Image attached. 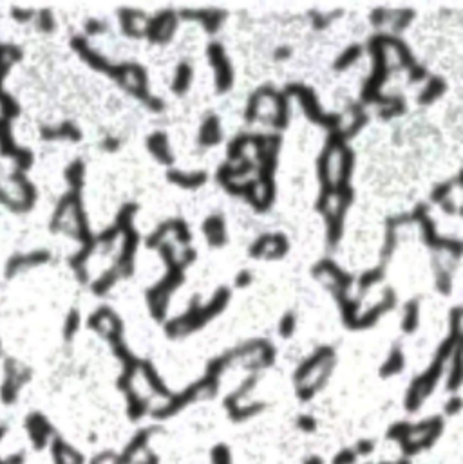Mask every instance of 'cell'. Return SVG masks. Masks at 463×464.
Here are the masks:
<instances>
[{
  "mask_svg": "<svg viewBox=\"0 0 463 464\" xmlns=\"http://www.w3.org/2000/svg\"><path fill=\"white\" fill-rule=\"evenodd\" d=\"M176 26H178V15L172 9H165L157 17L149 18V26L145 31V36L152 44H166V42H171Z\"/></svg>",
  "mask_w": 463,
  "mask_h": 464,
  "instance_id": "obj_13",
  "label": "cell"
},
{
  "mask_svg": "<svg viewBox=\"0 0 463 464\" xmlns=\"http://www.w3.org/2000/svg\"><path fill=\"white\" fill-rule=\"evenodd\" d=\"M313 275L324 286H328L333 293H348V289L353 284L351 275L346 273L344 269L336 266V262L328 261V259L320 261L319 264L315 266Z\"/></svg>",
  "mask_w": 463,
  "mask_h": 464,
  "instance_id": "obj_9",
  "label": "cell"
},
{
  "mask_svg": "<svg viewBox=\"0 0 463 464\" xmlns=\"http://www.w3.org/2000/svg\"><path fill=\"white\" fill-rule=\"evenodd\" d=\"M367 116L360 105H353L346 114H341V123L336 126V132L341 134L342 139H350L366 125Z\"/></svg>",
  "mask_w": 463,
  "mask_h": 464,
  "instance_id": "obj_18",
  "label": "cell"
},
{
  "mask_svg": "<svg viewBox=\"0 0 463 464\" xmlns=\"http://www.w3.org/2000/svg\"><path fill=\"white\" fill-rule=\"evenodd\" d=\"M166 175H169V181L178 184L180 188H185V190H197L206 182V172L185 174V172H178V170H171Z\"/></svg>",
  "mask_w": 463,
  "mask_h": 464,
  "instance_id": "obj_24",
  "label": "cell"
},
{
  "mask_svg": "<svg viewBox=\"0 0 463 464\" xmlns=\"http://www.w3.org/2000/svg\"><path fill=\"white\" fill-rule=\"evenodd\" d=\"M89 327H91L92 331H97L100 336L109 340L111 343H116L122 340V320H120L118 314L109 307L98 309V311L89 318Z\"/></svg>",
  "mask_w": 463,
  "mask_h": 464,
  "instance_id": "obj_12",
  "label": "cell"
},
{
  "mask_svg": "<svg viewBox=\"0 0 463 464\" xmlns=\"http://www.w3.org/2000/svg\"><path fill=\"white\" fill-rule=\"evenodd\" d=\"M446 82L441 78H431L427 85L424 87V91L418 94V101L424 105L433 103V101H436L438 98L446 92Z\"/></svg>",
  "mask_w": 463,
  "mask_h": 464,
  "instance_id": "obj_28",
  "label": "cell"
},
{
  "mask_svg": "<svg viewBox=\"0 0 463 464\" xmlns=\"http://www.w3.org/2000/svg\"><path fill=\"white\" fill-rule=\"evenodd\" d=\"M120 278H122V273L118 271V268H116V266L109 268L100 278H97V280L92 282V291H94V295H105L114 284L118 282Z\"/></svg>",
  "mask_w": 463,
  "mask_h": 464,
  "instance_id": "obj_31",
  "label": "cell"
},
{
  "mask_svg": "<svg viewBox=\"0 0 463 464\" xmlns=\"http://www.w3.org/2000/svg\"><path fill=\"white\" fill-rule=\"evenodd\" d=\"M411 217L415 219V221H418L420 226H422V233H424V240L427 246H431L433 249H436V252L453 253L455 259H458L460 253H462V242L455 239H446V237L438 235L436 228H434V222L429 219L427 206H425V204H418Z\"/></svg>",
  "mask_w": 463,
  "mask_h": 464,
  "instance_id": "obj_8",
  "label": "cell"
},
{
  "mask_svg": "<svg viewBox=\"0 0 463 464\" xmlns=\"http://www.w3.org/2000/svg\"><path fill=\"white\" fill-rule=\"evenodd\" d=\"M288 239L283 233H266L259 237L252 247L250 255L254 259H266V261H279L288 253Z\"/></svg>",
  "mask_w": 463,
  "mask_h": 464,
  "instance_id": "obj_11",
  "label": "cell"
},
{
  "mask_svg": "<svg viewBox=\"0 0 463 464\" xmlns=\"http://www.w3.org/2000/svg\"><path fill=\"white\" fill-rule=\"evenodd\" d=\"M333 363H335V352L329 347L319 349L311 358H308V360L299 367L297 374H295L299 398H313L315 392L320 391V386L328 382Z\"/></svg>",
  "mask_w": 463,
  "mask_h": 464,
  "instance_id": "obj_4",
  "label": "cell"
},
{
  "mask_svg": "<svg viewBox=\"0 0 463 464\" xmlns=\"http://www.w3.org/2000/svg\"><path fill=\"white\" fill-rule=\"evenodd\" d=\"M394 304H397V296H394V291L393 289H385L384 295H382L380 304L373 305L371 309H367L362 317H357V320H355V324L351 326V329H367V327L375 326L376 321H378V318H380L384 312H387L389 309H393Z\"/></svg>",
  "mask_w": 463,
  "mask_h": 464,
  "instance_id": "obj_17",
  "label": "cell"
},
{
  "mask_svg": "<svg viewBox=\"0 0 463 464\" xmlns=\"http://www.w3.org/2000/svg\"><path fill=\"white\" fill-rule=\"evenodd\" d=\"M306 464H322V463H320V459H311L310 463H306Z\"/></svg>",
  "mask_w": 463,
  "mask_h": 464,
  "instance_id": "obj_49",
  "label": "cell"
},
{
  "mask_svg": "<svg viewBox=\"0 0 463 464\" xmlns=\"http://www.w3.org/2000/svg\"><path fill=\"white\" fill-rule=\"evenodd\" d=\"M169 224H171V233H174V239L178 240L181 246H188L192 235H190V230H188V226L185 224V221H181V219H172V221H169Z\"/></svg>",
  "mask_w": 463,
  "mask_h": 464,
  "instance_id": "obj_36",
  "label": "cell"
},
{
  "mask_svg": "<svg viewBox=\"0 0 463 464\" xmlns=\"http://www.w3.org/2000/svg\"><path fill=\"white\" fill-rule=\"evenodd\" d=\"M288 117H290V109H288V98L280 92H277L276 96V105H273V114L270 117V123L276 129L283 131L288 126Z\"/></svg>",
  "mask_w": 463,
  "mask_h": 464,
  "instance_id": "obj_26",
  "label": "cell"
},
{
  "mask_svg": "<svg viewBox=\"0 0 463 464\" xmlns=\"http://www.w3.org/2000/svg\"><path fill=\"white\" fill-rule=\"evenodd\" d=\"M420 321V302L418 300H409L404 307V320H402V329L404 333L411 334L415 333Z\"/></svg>",
  "mask_w": 463,
  "mask_h": 464,
  "instance_id": "obj_29",
  "label": "cell"
},
{
  "mask_svg": "<svg viewBox=\"0 0 463 464\" xmlns=\"http://www.w3.org/2000/svg\"><path fill=\"white\" fill-rule=\"evenodd\" d=\"M120 22H122V29L125 31V35L140 38V36H145V31L149 26V18L138 9L125 8L120 9Z\"/></svg>",
  "mask_w": 463,
  "mask_h": 464,
  "instance_id": "obj_19",
  "label": "cell"
},
{
  "mask_svg": "<svg viewBox=\"0 0 463 464\" xmlns=\"http://www.w3.org/2000/svg\"><path fill=\"white\" fill-rule=\"evenodd\" d=\"M415 17L413 9H376L371 22L378 29H385L384 35H397L406 29Z\"/></svg>",
  "mask_w": 463,
  "mask_h": 464,
  "instance_id": "obj_10",
  "label": "cell"
},
{
  "mask_svg": "<svg viewBox=\"0 0 463 464\" xmlns=\"http://www.w3.org/2000/svg\"><path fill=\"white\" fill-rule=\"evenodd\" d=\"M203 231L212 247H221L227 244V226H225V219L221 215H210L203 224Z\"/></svg>",
  "mask_w": 463,
  "mask_h": 464,
  "instance_id": "obj_21",
  "label": "cell"
},
{
  "mask_svg": "<svg viewBox=\"0 0 463 464\" xmlns=\"http://www.w3.org/2000/svg\"><path fill=\"white\" fill-rule=\"evenodd\" d=\"M460 184V179H450V181H446V182H440L436 188L433 190V194H431V201L433 203H446V201L450 199V194L455 191V188Z\"/></svg>",
  "mask_w": 463,
  "mask_h": 464,
  "instance_id": "obj_35",
  "label": "cell"
},
{
  "mask_svg": "<svg viewBox=\"0 0 463 464\" xmlns=\"http://www.w3.org/2000/svg\"><path fill=\"white\" fill-rule=\"evenodd\" d=\"M357 459V454L353 450H342L339 456L335 457L333 464H353Z\"/></svg>",
  "mask_w": 463,
  "mask_h": 464,
  "instance_id": "obj_42",
  "label": "cell"
},
{
  "mask_svg": "<svg viewBox=\"0 0 463 464\" xmlns=\"http://www.w3.org/2000/svg\"><path fill=\"white\" fill-rule=\"evenodd\" d=\"M192 66L187 64V61H181L178 69H176L174 80H172V91L176 94H185V92L190 89V83H192Z\"/></svg>",
  "mask_w": 463,
  "mask_h": 464,
  "instance_id": "obj_27",
  "label": "cell"
},
{
  "mask_svg": "<svg viewBox=\"0 0 463 464\" xmlns=\"http://www.w3.org/2000/svg\"><path fill=\"white\" fill-rule=\"evenodd\" d=\"M353 203V190L351 187L335 188V190H322L317 203V210L328 221V240L332 246L339 244L344 231V217L346 212Z\"/></svg>",
  "mask_w": 463,
  "mask_h": 464,
  "instance_id": "obj_5",
  "label": "cell"
},
{
  "mask_svg": "<svg viewBox=\"0 0 463 464\" xmlns=\"http://www.w3.org/2000/svg\"><path fill=\"white\" fill-rule=\"evenodd\" d=\"M147 147H149L150 154H152L162 165H172V163H174L176 157L171 150V145H169V138H166L163 132H154L149 138V141H147Z\"/></svg>",
  "mask_w": 463,
  "mask_h": 464,
  "instance_id": "obj_22",
  "label": "cell"
},
{
  "mask_svg": "<svg viewBox=\"0 0 463 464\" xmlns=\"http://www.w3.org/2000/svg\"><path fill=\"white\" fill-rule=\"evenodd\" d=\"M404 365H406V358H404L402 351H400V349H393L387 360H385V363L382 365L380 376L382 377L397 376L398 372H402Z\"/></svg>",
  "mask_w": 463,
  "mask_h": 464,
  "instance_id": "obj_32",
  "label": "cell"
},
{
  "mask_svg": "<svg viewBox=\"0 0 463 464\" xmlns=\"http://www.w3.org/2000/svg\"><path fill=\"white\" fill-rule=\"evenodd\" d=\"M375 450V447H373L371 441H360L359 442V448H357V451L355 454H362V456H369L371 451Z\"/></svg>",
  "mask_w": 463,
  "mask_h": 464,
  "instance_id": "obj_46",
  "label": "cell"
},
{
  "mask_svg": "<svg viewBox=\"0 0 463 464\" xmlns=\"http://www.w3.org/2000/svg\"><path fill=\"white\" fill-rule=\"evenodd\" d=\"M404 113H406V101H404L402 96H389L387 101L380 105V116L384 119L402 116Z\"/></svg>",
  "mask_w": 463,
  "mask_h": 464,
  "instance_id": "obj_33",
  "label": "cell"
},
{
  "mask_svg": "<svg viewBox=\"0 0 463 464\" xmlns=\"http://www.w3.org/2000/svg\"><path fill=\"white\" fill-rule=\"evenodd\" d=\"M295 326H297V320H295V314L293 312H286L279 324V333L283 338H290L293 333H295Z\"/></svg>",
  "mask_w": 463,
  "mask_h": 464,
  "instance_id": "obj_39",
  "label": "cell"
},
{
  "mask_svg": "<svg viewBox=\"0 0 463 464\" xmlns=\"http://www.w3.org/2000/svg\"><path fill=\"white\" fill-rule=\"evenodd\" d=\"M111 76L125 91L131 92L132 96H136L143 103L150 96L149 89H147V71L141 66H138V64H120V66H114L113 71H111Z\"/></svg>",
  "mask_w": 463,
  "mask_h": 464,
  "instance_id": "obj_7",
  "label": "cell"
},
{
  "mask_svg": "<svg viewBox=\"0 0 463 464\" xmlns=\"http://www.w3.org/2000/svg\"><path fill=\"white\" fill-rule=\"evenodd\" d=\"M284 96H295L299 101H301L302 110L306 113V116L310 117L313 123H319L324 129H329V131H336V126L341 123V114H326L320 109L319 101L315 98L313 91L306 85H301V83H293L286 87Z\"/></svg>",
  "mask_w": 463,
  "mask_h": 464,
  "instance_id": "obj_6",
  "label": "cell"
},
{
  "mask_svg": "<svg viewBox=\"0 0 463 464\" xmlns=\"http://www.w3.org/2000/svg\"><path fill=\"white\" fill-rule=\"evenodd\" d=\"M208 58L215 73V89H218V92H227L232 87V83H234V71H232L223 45L210 44Z\"/></svg>",
  "mask_w": 463,
  "mask_h": 464,
  "instance_id": "obj_14",
  "label": "cell"
},
{
  "mask_svg": "<svg viewBox=\"0 0 463 464\" xmlns=\"http://www.w3.org/2000/svg\"><path fill=\"white\" fill-rule=\"evenodd\" d=\"M250 282H252V273H250V271H246V269H243V271L237 275L236 286L237 287H246V286H250Z\"/></svg>",
  "mask_w": 463,
  "mask_h": 464,
  "instance_id": "obj_44",
  "label": "cell"
},
{
  "mask_svg": "<svg viewBox=\"0 0 463 464\" xmlns=\"http://www.w3.org/2000/svg\"><path fill=\"white\" fill-rule=\"evenodd\" d=\"M228 302H230V289L228 287H219L215 291L214 298L210 300L206 305L201 304V296L194 295L192 300H190V309L185 312L183 317L166 324V334L174 338V336H185L188 333H194V331L205 326L206 321L212 320L215 314L223 311Z\"/></svg>",
  "mask_w": 463,
  "mask_h": 464,
  "instance_id": "obj_2",
  "label": "cell"
},
{
  "mask_svg": "<svg viewBox=\"0 0 463 464\" xmlns=\"http://www.w3.org/2000/svg\"><path fill=\"white\" fill-rule=\"evenodd\" d=\"M299 426L310 432V430L315 428V421L311 419V416H302L301 419H299Z\"/></svg>",
  "mask_w": 463,
  "mask_h": 464,
  "instance_id": "obj_47",
  "label": "cell"
},
{
  "mask_svg": "<svg viewBox=\"0 0 463 464\" xmlns=\"http://www.w3.org/2000/svg\"><path fill=\"white\" fill-rule=\"evenodd\" d=\"M237 356H243L248 363V367H257V369H264L273 363L276 358V351L271 347L270 343L264 340H254V342L246 343L245 347L237 352Z\"/></svg>",
  "mask_w": 463,
  "mask_h": 464,
  "instance_id": "obj_16",
  "label": "cell"
},
{
  "mask_svg": "<svg viewBox=\"0 0 463 464\" xmlns=\"http://www.w3.org/2000/svg\"><path fill=\"white\" fill-rule=\"evenodd\" d=\"M450 278H453V271L446 266H441L440 262H436V287L447 295L450 291Z\"/></svg>",
  "mask_w": 463,
  "mask_h": 464,
  "instance_id": "obj_37",
  "label": "cell"
},
{
  "mask_svg": "<svg viewBox=\"0 0 463 464\" xmlns=\"http://www.w3.org/2000/svg\"><path fill=\"white\" fill-rule=\"evenodd\" d=\"M425 78H427V71H425V67L415 64V66L409 69V80H411L413 83L422 82V80H425Z\"/></svg>",
  "mask_w": 463,
  "mask_h": 464,
  "instance_id": "obj_41",
  "label": "cell"
},
{
  "mask_svg": "<svg viewBox=\"0 0 463 464\" xmlns=\"http://www.w3.org/2000/svg\"><path fill=\"white\" fill-rule=\"evenodd\" d=\"M171 235V224L169 222H163L162 226H157L156 230L149 235V239H147V246L149 247H159L165 239Z\"/></svg>",
  "mask_w": 463,
  "mask_h": 464,
  "instance_id": "obj_38",
  "label": "cell"
},
{
  "mask_svg": "<svg viewBox=\"0 0 463 464\" xmlns=\"http://www.w3.org/2000/svg\"><path fill=\"white\" fill-rule=\"evenodd\" d=\"M360 57H362V48L357 44H353L346 49V51H342V55L336 58V61L333 64V67H335L336 71H344V69H348V67L353 66L355 61L359 60Z\"/></svg>",
  "mask_w": 463,
  "mask_h": 464,
  "instance_id": "obj_34",
  "label": "cell"
},
{
  "mask_svg": "<svg viewBox=\"0 0 463 464\" xmlns=\"http://www.w3.org/2000/svg\"><path fill=\"white\" fill-rule=\"evenodd\" d=\"M243 196L246 197L252 206L255 210H264L270 208L271 201H273V196H276V184H273V179L268 181V179H250L248 184L245 187V191H243Z\"/></svg>",
  "mask_w": 463,
  "mask_h": 464,
  "instance_id": "obj_15",
  "label": "cell"
},
{
  "mask_svg": "<svg viewBox=\"0 0 463 464\" xmlns=\"http://www.w3.org/2000/svg\"><path fill=\"white\" fill-rule=\"evenodd\" d=\"M460 408H462V399H460V398H453L449 401V403H447L446 412L447 414H458Z\"/></svg>",
  "mask_w": 463,
  "mask_h": 464,
  "instance_id": "obj_45",
  "label": "cell"
},
{
  "mask_svg": "<svg viewBox=\"0 0 463 464\" xmlns=\"http://www.w3.org/2000/svg\"><path fill=\"white\" fill-rule=\"evenodd\" d=\"M118 139H107V143H105V147H109L107 150H116L118 148Z\"/></svg>",
  "mask_w": 463,
  "mask_h": 464,
  "instance_id": "obj_48",
  "label": "cell"
},
{
  "mask_svg": "<svg viewBox=\"0 0 463 464\" xmlns=\"http://www.w3.org/2000/svg\"><path fill=\"white\" fill-rule=\"evenodd\" d=\"M385 269H387V264H385V262H380V264L376 266V268L369 269V271H366V273H364L362 277L359 278V293H360V295H364L366 291L371 289V287L375 286L376 282H380L382 278L385 277Z\"/></svg>",
  "mask_w": 463,
  "mask_h": 464,
  "instance_id": "obj_30",
  "label": "cell"
},
{
  "mask_svg": "<svg viewBox=\"0 0 463 464\" xmlns=\"http://www.w3.org/2000/svg\"><path fill=\"white\" fill-rule=\"evenodd\" d=\"M141 372V376H143L145 379V385L149 386V391L154 392V394L162 396V398L169 399L171 398V392H169V389L165 386V383L162 382V377H159V374L156 372V369L152 367V363L150 361H140V369H138Z\"/></svg>",
  "mask_w": 463,
  "mask_h": 464,
  "instance_id": "obj_23",
  "label": "cell"
},
{
  "mask_svg": "<svg viewBox=\"0 0 463 464\" xmlns=\"http://www.w3.org/2000/svg\"><path fill=\"white\" fill-rule=\"evenodd\" d=\"M159 253H162L163 261L166 264V275L162 282L157 284L156 287L149 291L147 300H149V307L152 317L156 320H163L166 314V309H169V300L171 295L174 293L178 287L183 284L185 280V266H181L176 259L174 246L171 242H163L159 246Z\"/></svg>",
  "mask_w": 463,
  "mask_h": 464,
  "instance_id": "obj_3",
  "label": "cell"
},
{
  "mask_svg": "<svg viewBox=\"0 0 463 464\" xmlns=\"http://www.w3.org/2000/svg\"><path fill=\"white\" fill-rule=\"evenodd\" d=\"M221 138H223V132H221V122H219V117H206L201 126V132H199V143H201L203 147H214V145H218L219 141H221Z\"/></svg>",
  "mask_w": 463,
  "mask_h": 464,
  "instance_id": "obj_25",
  "label": "cell"
},
{
  "mask_svg": "<svg viewBox=\"0 0 463 464\" xmlns=\"http://www.w3.org/2000/svg\"><path fill=\"white\" fill-rule=\"evenodd\" d=\"M85 29H87L89 35H100V33H104V31L107 29V26H105L104 22H100V20H91Z\"/></svg>",
  "mask_w": 463,
  "mask_h": 464,
  "instance_id": "obj_43",
  "label": "cell"
},
{
  "mask_svg": "<svg viewBox=\"0 0 463 464\" xmlns=\"http://www.w3.org/2000/svg\"><path fill=\"white\" fill-rule=\"evenodd\" d=\"M319 179L322 182V190H335L350 184V175L353 170V154L346 147V139L341 138L336 131H332L328 138V145L320 154Z\"/></svg>",
  "mask_w": 463,
  "mask_h": 464,
  "instance_id": "obj_1",
  "label": "cell"
},
{
  "mask_svg": "<svg viewBox=\"0 0 463 464\" xmlns=\"http://www.w3.org/2000/svg\"><path fill=\"white\" fill-rule=\"evenodd\" d=\"M181 15L190 18V20H199L210 35L221 27L225 17H227V13L221 9H190V11H183Z\"/></svg>",
  "mask_w": 463,
  "mask_h": 464,
  "instance_id": "obj_20",
  "label": "cell"
},
{
  "mask_svg": "<svg viewBox=\"0 0 463 464\" xmlns=\"http://www.w3.org/2000/svg\"><path fill=\"white\" fill-rule=\"evenodd\" d=\"M447 386H449L453 392L458 391V386H460V349H456L455 358H453V372H450Z\"/></svg>",
  "mask_w": 463,
  "mask_h": 464,
  "instance_id": "obj_40",
  "label": "cell"
}]
</instances>
